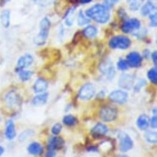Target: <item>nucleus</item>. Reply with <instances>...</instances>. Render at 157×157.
Instances as JSON below:
<instances>
[{
    "label": "nucleus",
    "mask_w": 157,
    "mask_h": 157,
    "mask_svg": "<svg viewBox=\"0 0 157 157\" xmlns=\"http://www.w3.org/2000/svg\"><path fill=\"white\" fill-rule=\"evenodd\" d=\"M83 33L84 36L87 38H93L96 36L98 29L94 26L88 25L84 28Z\"/></svg>",
    "instance_id": "5701e85b"
},
{
    "label": "nucleus",
    "mask_w": 157,
    "mask_h": 157,
    "mask_svg": "<svg viewBox=\"0 0 157 157\" xmlns=\"http://www.w3.org/2000/svg\"><path fill=\"white\" fill-rule=\"evenodd\" d=\"M75 9V8H71V9H70L68 10V12L66 13V15H65L66 24L67 26L72 25V24L73 23V20H74L73 16H74V14Z\"/></svg>",
    "instance_id": "c85d7f7f"
},
{
    "label": "nucleus",
    "mask_w": 157,
    "mask_h": 157,
    "mask_svg": "<svg viewBox=\"0 0 157 157\" xmlns=\"http://www.w3.org/2000/svg\"><path fill=\"white\" fill-rule=\"evenodd\" d=\"M48 88L47 82L42 78H38L34 82L33 85V90L36 93H41L45 92Z\"/></svg>",
    "instance_id": "f3484780"
},
{
    "label": "nucleus",
    "mask_w": 157,
    "mask_h": 157,
    "mask_svg": "<svg viewBox=\"0 0 157 157\" xmlns=\"http://www.w3.org/2000/svg\"><path fill=\"white\" fill-rule=\"evenodd\" d=\"M92 0H79V2L80 4H88L90 3V2H91Z\"/></svg>",
    "instance_id": "ea45409f"
},
{
    "label": "nucleus",
    "mask_w": 157,
    "mask_h": 157,
    "mask_svg": "<svg viewBox=\"0 0 157 157\" xmlns=\"http://www.w3.org/2000/svg\"><path fill=\"white\" fill-rule=\"evenodd\" d=\"M107 126L102 123H96L91 130V134L94 137H100L104 136L107 133Z\"/></svg>",
    "instance_id": "2eb2a0df"
},
{
    "label": "nucleus",
    "mask_w": 157,
    "mask_h": 157,
    "mask_svg": "<svg viewBox=\"0 0 157 157\" xmlns=\"http://www.w3.org/2000/svg\"><path fill=\"white\" fill-rule=\"evenodd\" d=\"M145 84H146V82L145 80H140L137 83V84L134 86V90L137 91L140 90Z\"/></svg>",
    "instance_id": "e433bc0d"
},
{
    "label": "nucleus",
    "mask_w": 157,
    "mask_h": 157,
    "mask_svg": "<svg viewBox=\"0 0 157 157\" xmlns=\"http://www.w3.org/2000/svg\"><path fill=\"white\" fill-rule=\"evenodd\" d=\"M5 136L9 140L13 139L16 136V131L14 123L12 120L7 121L5 128Z\"/></svg>",
    "instance_id": "dca6fc26"
},
{
    "label": "nucleus",
    "mask_w": 157,
    "mask_h": 157,
    "mask_svg": "<svg viewBox=\"0 0 157 157\" xmlns=\"http://www.w3.org/2000/svg\"><path fill=\"white\" fill-rule=\"evenodd\" d=\"M117 65L118 69L122 71L127 70L129 67L126 59H120L118 61Z\"/></svg>",
    "instance_id": "7c9ffc66"
},
{
    "label": "nucleus",
    "mask_w": 157,
    "mask_h": 157,
    "mask_svg": "<svg viewBox=\"0 0 157 157\" xmlns=\"http://www.w3.org/2000/svg\"><path fill=\"white\" fill-rule=\"evenodd\" d=\"M109 99L117 104H124L128 100V95L126 92L121 90H116L112 91L109 94Z\"/></svg>",
    "instance_id": "9d476101"
},
{
    "label": "nucleus",
    "mask_w": 157,
    "mask_h": 157,
    "mask_svg": "<svg viewBox=\"0 0 157 157\" xmlns=\"http://www.w3.org/2000/svg\"><path fill=\"white\" fill-rule=\"evenodd\" d=\"M119 0H104V5L107 7L109 9L113 7Z\"/></svg>",
    "instance_id": "f704fd0d"
},
{
    "label": "nucleus",
    "mask_w": 157,
    "mask_h": 157,
    "mask_svg": "<svg viewBox=\"0 0 157 157\" xmlns=\"http://www.w3.org/2000/svg\"><path fill=\"white\" fill-rule=\"evenodd\" d=\"M90 20L86 15H85L82 10H80L77 16V24L79 26H83L88 23Z\"/></svg>",
    "instance_id": "cd10ccee"
},
{
    "label": "nucleus",
    "mask_w": 157,
    "mask_h": 157,
    "mask_svg": "<svg viewBox=\"0 0 157 157\" xmlns=\"http://www.w3.org/2000/svg\"><path fill=\"white\" fill-rule=\"evenodd\" d=\"M85 14L88 18L100 24L107 23L110 17L109 9L104 4H96L87 9Z\"/></svg>",
    "instance_id": "f257e3e1"
},
{
    "label": "nucleus",
    "mask_w": 157,
    "mask_h": 157,
    "mask_svg": "<svg viewBox=\"0 0 157 157\" xmlns=\"http://www.w3.org/2000/svg\"><path fill=\"white\" fill-rule=\"evenodd\" d=\"M140 27V22L137 18H130L124 21L121 29L124 33H129L135 31Z\"/></svg>",
    "instance_id": "1a4fd4ad"
},
{
    "label": "nucleus",
    "mask_w": 157,
    "mask_h": 157,
    "mask_svg": "<svg viewBox=\"0 0 157 157\" xmlns=\"http://www.w3.org/2000/svg\"><path fill=\"white\" fill-rule=\"evenodd\" d=\"M1 117H0V123H1Z\"/></svg>",
    "instance_id": "37998d69"
},
{
    "label": "nucleus",
    "mask_w": 157,
    "mask_h": 157,
    "mask_svg": "<svg viewBox=\"0 0 157 157\" xmlns=\"http://www.w3.org/2000/svg\"><path fill=\"white\" fill-rule=\"evenodd\" d=\"M34 59L30 54H25L20 56L17 63V69H23L28 67L33 63Z\"/></svg>",
    "instance_id": "4468645a"
},
{
    "label": "nucleus",
    "mask_w": 157,
    "mask_h": 157,
    "mask_svg": "<svg viewBox=\"0 0 157 157\" xmlns=\"http://www.w3.org/2000/svg\"><path fill=\"white\" fill-rule=\"evenodd\" d=\"M100 71L107 79H112L115 75V70L112 61L107 59L103 61L100 66Z\"/></svg>",
    "instance_id": "6e6552de"
},
{
    "label": "nucleus",
    "mask_w": 157,
    "mask_h": 157,
    "mask_svg": "<svg viewBox=\"0 0 157 157\" xmlns=\"http://www.w3.org/2000/svg\"><path fill=\"white\" fill-rule=\"evenodd\" d=\"M144 138L148 143L156 144L157 141L156 132L153 130H147L144 134Z\"/></svg>",
    "instance_id": "393cba45"
},
{
    "label": "nucleus",
    "mask_w": 157,
    "mask_h": 157,
    "mask_svg": "<svg viewBox=\"0 0 157 157\" xmlns=\"http://www.w3.org/2000/svg\"><path fill=\"white\" fill-rule=\"evenodd\" d=\"M64 141L62 138L59 137H51L48 141V150L55 151L63 147Z\"/></svg>",
    "instance_id": "a211bd4d"
},
{
    "label": "nucleus",
    "mask_w": 157,
    "mask_h": 157,
    "mask_svg": "<svg viewBox=\"0 0 157 157\" xmlns=\"http://www.w3.org/2000/svg\"><path fill=\"white\" fill-rule=\"evenodd\" d=\"M119 140V149L121 152L129 151L133 146V141L131 137L124 132H120L118 135Z\"/></svg>",
    "instance_id": "20e7f679"
},
{
    "label": "nucleus",
    "mask_w": 157,
    "mask_h": 157,
    "mask_svg": "<svg viewBox=\"0 0 157 157\" xmlns=\"http://www.w3.org/2000/svg\"><path fill=\"white\" fill-rule=\"evenodd\" d=\"M126 61L129 66L132 67H137L140 66L142 58L141 55L136 52H129L126 57Z\"/></svg>",
    "instance_id": "f8f14e48"
},
{
    "label": "nucleus",
    "mask_w": 157,
    "mask_h": 157,
    "mask_svg": "<svg viewBox=\"0 0 157 157\" xmlns=\"http://www.w3.org/2000/svg\"><path fill=\"white\" fill-rule=\"evenodd\" d=\"M131 41L130 39L125 36L118 35L112 37L109 42V45L113 49L125 50L129 47Z\"/></svg>",
    "instance_id": "7ed1b4c3"
},
{
    "label": "nucleus",
    "mask_w": 157,
    "mask_h": 157,
    "mask_svg": "<svg viewBox=\"0 0 157 157\" xmlns=\"http://www.w3.org/2000/svg\"><path fill=\"white\" fill-rule=\"evenodd\" d=\"M29 134H30V133H29L28 131L23 132L20 134V136H19V139H20V140L23 141V140H26V139L28 138V137H29V136H30Z\"/></svg>",
    "instance_id": "4c0bfd02"
},
{
    "label": "nucleus",
    "mask_w": 157,
    "mask_h": 157,
    "mask_svg": "<svg viewBox=\"0 0 157 157\" xmlns=\"http://www.w3.org/2000/svg\"><path fill=\"white\" fill-rule=\"evenodd\" d=\"M48 94L46 92L39 93L35 96L31 100V104L35 106H40L44 105L48 100Z\"/></svg>",
    "instance_id": "aec40b11"
},
{
    "label": "nucleus",
    "mask_w": 157,
    "mask_h": 157,
    "mask_svg": "<svg viewBox=\"0 0 157 157\" xmlns=\"http://www.w3.org/2000/svg\"><path fill=\"white\" fill-rule=\"evenodd\" d=\"M129 9L132 10H137L141 6L144 0H126Z\"/></svg>",
    "instance_id": "bb28decb"
},
{
    "label": "nucleus",
    "mask_w": 157,
    "mask_h": 157,
    "mask_svg": "<svg viewBox=\"0 0 157 157\" xmlns=\"http://www.w3.org/2000/svg\"><path fill=\"white\" fill-rule=\"evenodd\" d=\"M151 58L154 64L156 65V51L153 52L151 53Z\"/></svg>",
    "instance_id": "58836bf2"
},
{
    "label": "nucleus",
    "mask_w": 157,
    "mask_h": 157,
    "mask_svg": "<svg viewBox=\"0 0 157 157\" xmlns=\"http://www.w3.org/2000/svg\"><path fill=\"white\" fill-rule=\"evenodd\" d=\"M4 100L7 106L10 109H15L20 105V98L19 95L13 90L9 91L6 94Z\"/></svg>",
    "instance_id": "0eeeda50"
},
{
    "label": "nucleus",
    "mask_w": 157,
    "mask_h": 157,
    "mask_svg": "<svg viewBox=\"0 0 157 157\" xmlns=\"http://www.w3.org/2000/svg\"><path fill=\"white\" fill-rule=\"evenodd\" d=\"M95 93V88L93 84L87 83L83 85L78 91V97L82 100H88L93 97Z\"/></svg>",
    "instance_id": "423d86ee"
},
{
    "label": "nucleus",
    "mask_w": 157,
    "mask_h": 157,
    "mask_svg": "<svg viewBox=\"0 0 157 157\" xmlns=\"http://www.w3.org/2000/svg\"><path fill=\"white\" fill-rule=\"evenodd\" d=\"M40 31L34 39L37 45H42L45 43L50 28V21L47 17H44L40 22Z\"/></svg>",
    "instance_id": "f03ea898"
},
{
    "label": "nucleus",
    "mask_w": 157,
    "mask_h": 157,
    "mask_svg": "<svg viewBox=\"0 0 157 157\" xmlns=\"http://www.w3.org/2000/svg\"><path fill=\"white\" fill-rule=\"evenodd\" d=\"M150 118L145 114L140 115L137 119L136 124L137 128L140 130H146L149 126Z\"/></svg>",
    "instance_id": "412c9836"
},
{
    "label": "nucleus",
    "mask_w": 157,
    "mask_h": 157,
    "mask_svg": "<svg viewBox=\"0 0 157 157\" xmlns=\"http://www.w3.org/2000/svg\"><path fill=\"white\" fill-rule=\"evenodd\" d=\"M63 123L67 126H72L76 124L77 119L72 115H67L63 117Z\"/></svg>",
    "instance_id": "a878e982"
},
{
    "label": "nucleus",
    "mask_w": 157,
    "mask_h": 157,
    "mask_svg": "<svg viewBox=\"0 0 157 157\" xmlns=\"http://www.w3.org/2000/svg\"><path fill=\"white\" fill-rule=\"evenodd\" d=\"M62 129V125L60 123L55 124L52 128V132L54 135L58 134Z\"/></svg>",
    "instance_id": "72a5a7b5"
},
{
    "label": "nucleus",
    "mask_w": 157,
    "mask_h": 157,
    "mask_svg": "<svg viewBox=\"0 0 157 157\" xmlns=\"http://www.w3.org/2000/svg\"><path fill=\"white\" fill-rule=\"evenodd\" d=\"M99 117L104 121L110 122L116 119L117 117V111L114 107L107 105L103 107L101 109Z\"/></svg>",
    "instance_id": "39448f33"
},
{
    "label": "nucleus",
    "mask_w": 157,
    "mask_h": 157,
    "mask_svg": "<svg viewBox=\"0 0 157 157\" xmlns=\"http://www.w3.org/2000/svg\"><path fill=\"white\" fill-rule=\"evenodd\" d=\"M5 1V2H8V1H10V0H4Z\"/></svg>",
    "instance_id": "79ce46f5"
},
{
    "label": "nucleus",
    "mask_w": 157,
    "mask_h": 157,
    "mask_svg": "<svg viewBox=\"0 0 157 157\" xmlns=\"http://www.w3.org/2000/svg\"><path fill=\"white\" fill-rule=\"evenodd\" d=\"M157 16H156V12H153L149 15L150 18V25L152 27H156L157 25Z\"/></svg>",
    "instance_id": "473e14b6"
},
{
    "label": "nucleus",
    "mask_w": 157,
    "mask_h": 157,
    "mask_svg": "<svg viewBox=\"0 0 157 157\" xmlns=\"http://www.w3.org/2000/svg\"><path fill=\"white\" fill-rule=\"evenodd\" d=\"M38 5L42 7H47L52 4L56 0H33Z\"/></svg>",
    "instance_id": "2f4dec72"
},
{
    "label": "nucleus",
    "mask_w": 157,
    "mask_h": 157,
    "mask_svg": "<svg viewBox=\"0 0 157 157\" xmlns=\"http://www.w3.org/2000/svg\"><path fill=\"white\" fill-rule=\"evenodd\" d=\"M147 77L148 79L152 82L153 84L156 83L157 78H156V67L151 68L147 72Z\"/></svg>",
    "instance_id": "c756f323"
},
{
    "label": "nucleus",
    "mask_w": 157,
    "mask_h": 157,
    "mask_svg": "<svg viewBox=\"0 0 157 157\" xmlns=\"http://www.w3.org/2000/svg\"><path fill=\"white\" fill-rule=\"evenodd\" d=\"M16 72H17L20 79L21 81L25 82L30 79L33 75V72L29 70H25V69H16Z\"/></svg>",
    "instance_id": "b1692460"
},
{
    "label": "nucleus",
    "mask_w": 157,
    "mask_h": 157,
    "mask_svg": "<svg viewBox=\"0 0 157 157\" xmlns=\"http://www.w3.org/2000/svg\"><path fill=\"white\" fill-rule=\"evenodd\" d=\"M134 84V78L132 75L130 74L122 75L118 80V85L120 88L126 90H131Z\"/></svg>",
    "instance_id": "9b49d317"
},
{
    "label": "nucleus",
    "mask_w": 157,
    "mask_h": 157,
    "mask_svg": "<svg viewBox=\"0 0 157 157\" xmlns=\"http://www.w3.org/2000/svg\"><path fill=\"white\" fill-rule=\"evenodd\" d=\"M157 120H156V115H154L149 121V125L153 129H156L157 126Z\"/></svg>",
    "instance_id": "c9c22d12"
},
{
    "label": "nucleus",
    "mask_w": 157,
    "mask_h": 157,
    "mask_svg": "<svg viewBox=\"0 0 157 157\" xmlns=\"http://www.w3.org/2000/svg\"><path fill=\"white\" fill-rule=\"evenodd\" d=\"M10 12L9 9H4L0 15V20L2 25L4 28H8L10 25Z\"/></svg>",
    "instance_id": "4be33fe9"
},
{
    "label": "nucleus",
    "mask_w": 157,
    "mask_h": 157,
    "mask_svg": "<svg viewBox=\"0 0 157 157\" xmlns=\"http://www.w3.org/2000/svg\"><path fill=\"white\" fill-rule=\"evenodd\" d=\"M28 153L32 155H40L44 151L42 145L37 142H33L27 147Z\"/></svg>",
    "instance_id": "6ab92c4d"
},
{
    "label": "nucleus",
    "mask_w": 157,
    "mask_h": 157,
    "mask_svg": "<svg viewBox=\"0 0 157 157\" xmlns=\"http://www.w3.org/2000/svg\"><path fill=\"white\" fill-rule=\"evenodd\" d=\"M157 0H148L142 6L140 9V13L144 16L149 15L153 12H156Z\"/></svg>",
    "instance_id": "ddd939ff"
},
{
    "label": "nucleus",
    "mask_w": 157,
    "mask_h": 157,
    "mask_svg": "<svg viewBox=\"0 0 157 157\" xmlns=\"http://www.w3.org/2000/svg\"><path fill=\"white\" fill-rule=\"evenodd\" d=\"M4 151V147L0 145V156H1V155L3 154Z\"/></svg>",
    "instance_id": "a19ab883"
},
{
    "label": "nucleus",
    "mask_w": 157,
    "mask_h": 157,
    "mask_svg": "<svg viewBox=\"0 0 157 157\" xmlns=\"http://www.w3.org/2000/svg\"><path fill=\"white\" fill-rule=\"evenodd\" d=\"M1 63V61H0V63Z\"/></svg>",
    "instance_id": "c03bdc74"
}]
</instances>
